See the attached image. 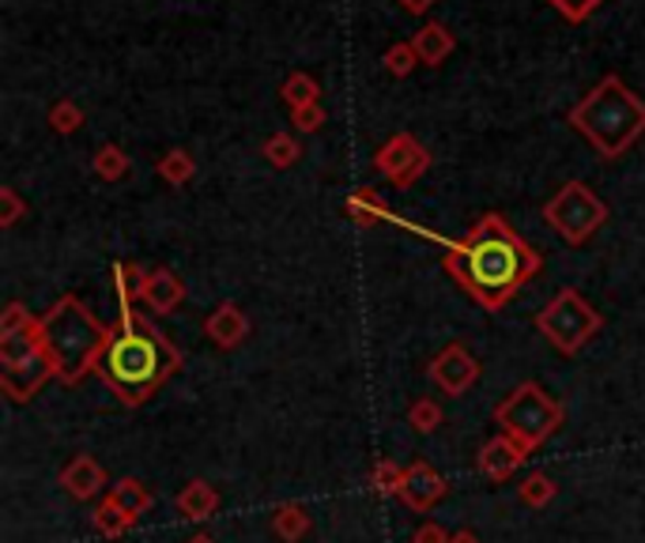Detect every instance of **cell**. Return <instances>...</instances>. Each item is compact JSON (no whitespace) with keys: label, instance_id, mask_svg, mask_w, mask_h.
<instances>
[{"label":"cell","instance_id":"6da1fadb","mask_svg":"<svg viewBox=\"0 0 645 543\" xmlns=\"http://www.w3.org/2000/svg\"><path fill=\"white\" fill-rule=\"evenodd\" d=\"M136 280L140 264H113V287H118V322H113V336L106 344L99 367L95 373L102 378V385L125 408L147 404L174 373L182 370V351L171 336L163 333L152 314L136 309Z\"/></svg>","mask_w":645,"mask_h":543},{"label":"cell","instance_id":"7a4b0ae2","mask_svg":"<svg viewBox=\"0 0 645 543\" xmlns=\"http://www.w3.org/2000/svg\"><path fill=\"white\" fill-rule=\"evenodd\" d=\"M446 272L488 314H502L525 283L544 269V257L499 211H483L464 238L446 242Z\"/></svg>","mask_w":645,"mask_h":543},{"label":"cell","instance_id":"3957f363","mask_svg":"<svg viewBox=\"0 0 645 543\" xmlns=\"http://www.w3.org/2000/svg\"><path fill=\"white\" fill-rule=\"evenodd\" d=\"M39 325L61 385H79L87 373H95L106 344L113 336V325L99 322L91 314V306L79 295H73V291L53 302L46 314L39 317Z\"/></svg>","mask_w":645,"mask_h":543},{"label":"cell","instance_id":"277c9868","mask_svg":"<svg viewBox=\"0 0 645 543\" xmlns=\"http://www.w3.org/2000/svg\"><path fill=\"white\" fill-rule=\"evenodd\" d=\"M567 121L589 140V148H593L600 159L612 163V159L626 155V151L645 137V102L623 84V76L608 73L593 91L567 113Z\"/></svg>","mask_w":645,"mask_h":543},{"label":"cell","instance_id":"5b68a950","mask_svg":"<svg viewBox=\"0 0 645 543\" xmlns=\"http://www.w3.org/2000/svg\"><path fill=\"white\" fill-rule=\"evenodd\" d=\"M567 420L562 404L555 400L540 381H521L494 404V423L502 434L517 438L528 453L544 449V442Z\"/></svg>","mask_w":645,"mask_h":543},{"label":"cell","instance_id":"8992f818","mask_svg":"<svg viewBox=\"0 0 645 543\" xmlns=\"http://www.w3.org/2000/svg\"><path fill=\"white\" fill-rule=\"evenodd\" d=\"M50 378H57V367L46 351L39 322L0 336V393L12 404H26L34 393H42Z\"/></svg>","mask_w":645,"mask_h":543},{"label":"cell","instance_id":"52a82bcc","mask_svg":"<svg viewBox=\"0 0 645 543\" xmlns=\"http://www.w3.org/2000/svg\"><path fill=\"white\" fill-rule=\"evenodd\" d=\"M536 328L559 355H578L593 336L604 328V314L581 291L562 287L547 306L536 314Z\"/></svg>","mask_w":645,"mask_h":543},{"label":"cell","instance_id":"ba28073f","mask_svg":"<svg viewBox=\"0 0 645 543\" xmlns=\"http://www.w3.org/2000/svg\"><path fill=\"white\" fill-rule=\"evenodd\" d=\"M544 219L567 246H586L608 222V204L586 182H562V189L544 204Z\"/></svg>","mask_w":645,"mask_h":543},{"label":"cell","instance_id":"9c48e42d","mask_svg":"<svg viewBox=\"0 0 645 543\" xmlns=\"http://www.w3.org/2000/svg\"><path fill=\"white\" fill-rule=\"evenodd\" d=\"M430 163H435V155H430L412 132H396V137L385 140L374 155V171L389 177L396 189H412V185L430 171Z\"/></svg>","mask_w":645,"mask_h":543},{"label":"cell","instance_id":"30bf717a","mask_svg":"<svg viewBox=\"0 0 645 543\" xmlns=\"http://www.w3.org/2000/svg\"><path fill=\"white\" fill-rule=\"evenodd\" d=\"M480 370H483L480 359H475L461 340L446 344L435 359L427 362V378L435 381L438 393H446V397H464L468 389L480 381Z\"/></svg>","mask_w":645,"mask_h":543},{"label":"cell","instance_id":"8fae6325","mask_svg":"<svg viewBox=\"0 0 645 543\" xmlns=\"http://www.w3.org/2000/svg\"><path fill=\"white\" fill-rule=\"evenodd\" d=\"M132 295H136V306L144 309V314L171 317L185 302V283H182V275H174L171 269L155 264V269H140V280H136V291H132Z\"/></svg>","mask_w":645,"mask_h":543},{"label":"cell","instance_id":"7c38bea8","mask_svg":"<svg viewBox=\"0 0 645 543\" xmlns=\"http://www.w3.org/2000/svg\"><path fill=\"white\" fill-rule=\"evenodd\" d=\"M449 495V484L441 479V471L430 465V460H412V465H404V479H401V498L404 506H408L412 513H430L441 498Z\"/></svg>","mask_w":645,"mask_h":543},{"label":"cell","instance_id":"4fadbf2b","mask_svg":"<svg viewBox=\"0 0 645 543\" xmlns=\"http://www.w3.org/2000/svg\"><path fill=\"white\" fill-rule=\"evenodd\" d=\"M528 457H533V453H528L525 445L499 431L494 438H488L480 445L475 468H480V476L488 479V484H506V479H514V471H521L528 465Z\"/></svg>","mask_w":645,"mask_h":543},{"label":"cell","instance_id":"5bb4252c","mask_svg":"<svg viewBox=\"0 0 645 543\" xmlns=\"http://www.w3.org/2000/svg\"><path fill=\"white\" fill-rule=\"evenodd\" d=\"M57 484L65 487L68 498H76V502H95V498H102L110 491V476H106V468L91 457V453H76V457L57 471Z\"/></svg>","mask_w":645,"mask_h":543},{"label":"cell","instance_id":"9a60e30c","mask_svg":"<svg viewBox=\"0 0 645 543\" xmlns=\"http://www.w3.org/2000/svg\"><path fill=\"white\" fill-rule=\"evenodd\" d=\"M205 336L219 347V351H234V347H242L245 336H250V317H245L234 302H219V306L205 317Z\"/></svg>","mask_w":645,"mask_h":543},{"label":"cell","instance_id":"2e32d148","mask_svg":"<svg viewBox=\"0 0 645 543\" xmlns=\"http://www.w3.org/2000/svg\"><path fill=\"white\" fill-rule=\"evenodd\" d=\"M408 42H412L415 57H419V65H427V68L446 65V61L453 57V50H457L453 31H449L446 23H438V20H427Z\"/></svg>","mask_w":645,"mask_h":543},{"label":"cell","instance_id":"e0dca14e","mask_svg":"<svg viewBox=\"0 0 645 543\" xmlns=\"http://www.w3.org/2000/svg\"><path fill=\"white\" fill-rule=\"evenodd\" d=\"M219 506H223V498H219V491L208 479H189V484L174 495V510H178L185 521H197V524L216 518Z\"/></svg>","mask_w":645,"mask_h":543},{"label":"cell","instance_id":"ac0fdd59","mask_svg":"<svg viewBox=\"0 0 645 543\" xmlns=\"http://www.w3.org/2000/svg\"><path fill=\"white\" fill-rule=\"evenodd\" d=\"M272 536H276L280 543H303L306 536H310L314 521H310V510H306L303 502H280L272 506Z\"/></svg>","mask_w":645,"mask_h":543},{"label":"cell","instance_id":"d6986e66","mask_svg":"<svg viewBox=\"0 0 645 543\" xmlns=\"http://www.w3.org/2000/svg\"><path fill=\"white\" fill-rule=\"evenodd\" d=\"M343 211H348L351 222H359V227H374V222H382V219H393V211H389V204L382 200V193L370 189V185L351 189L348 200H343Z\"/></svg>","mask_w":645,"mask_h":543},{"label":"cell","instance_id":"ffe728a7","mask_svg":"<svg viewBox=\"0 0 645 543\" xmlns=\"http://www.w3.org/2000/svg\"><path fill=\"white\" fill-rule=\"evenodd\" d=\"M106 495H110L121 510H129L136 521L144 518V513H152V506H155L152 487H147L144 479H136V476H125V479H118V484H110V491Z\"/></svg>","mask_w":645,"mask_h":543},{"label":"cell","instance_id":"44dd1931","mask_svg":"<svg viewBox=\"0 0 645 543\" xmlns=\"http://www.w3.org/2000/svg\"><path fill=\"white\" fill-rule=\"evenodd\" d=\"M91 524H95V532L106 540H121L125 532L136 524V518H132L129 510H121L118 502H113L110 495H102L99 502H95V510H91Z\"/></svg>","mask_w":645,"mask_h":543},{"label":"cell","instance_id":"7402d4cb","mask_svg":"<svg viewBox=\"0 0 645 543\" xmlns=\"http://www.w3.org/2000/svg\"><path fill=\"white\" fill-rule=\"evenodd\" d=\"M517 498H521V506H528V510H544V506H551L555 498H559V484H555L547 471H528V476L517 484Z\"/></svg>","mask_w":645,"mask_h":543},{"label":"cell","instance_id":"603a6c76","mask_svg":"<svg viewBox=\"0 0 645 543\" xmlns=\"http://www.w3.org/2000/svg\"><path fill=\"white\" fill-rule=\"evenodd\" d=\"M155 174L163 177L166 185H174V189H178V185H189L193 177H197V159H193L185 148H171L155 163Z\"/></svg>","mask_w":645,"mask_h":543},{"label":"cell","instance_id":"cb8c5ba5","mask_svg":"<svg viewBox=\"0 0 645 543\" xmlns=\"http://www.w3.org/2000/svg\"><path fill=\"white\" fill-rule=\"evenodd\" d=\"M91 171L99 174L102 182H125V177L132 174V155L129 151H121L118 144H102L91 155Z\"/></svg>","mask_w":645,"mask_h":543},{"label":"cell","instance_id":"d4e9b609","mask_svg":"<svg viewBox=\"0 0 645 543\" xmlns=\"http://www.w3.org/2000/svg\"><path fill=\"white\" fill-rule=\"evenodd\" d=\"M280 99H284L291 110L314 106V102H321V84H317L310 73H291L284 84H280Z\"/></svg>","mask_w":645,"mask_h":543},{"label":"cell","instance_id":"484cf974","mask_svg":"<svg viewBox=\"0 0 645 543\" xmlns=\"http://www.w3.org/2000/svg\"><path fill=\"white\" fill-rule=\"evenodd\" d=\"M264 159H269L276 171H291V166L303 159V144L295 140V132H272L269 140H264Z\"/></svg>","mask_w":645,"mask_h":543},{"label":"cell","instance_id":"4316f807","mask_svg":"<svg viewBox=\"0 0 645 543\" xmlns=\"http://www.w3.org/2000/svg\"><path fill=\"white\" fill-rule=\"evenodd\" d=\"M446 423V412H441V404L438 400H430V397H419V400H412V408H408V426L415 434H435L438 426Z\"/></svg>","mask_w":645,"mask_h":543},{"label":"cell","instance_id":"83f0119b","mask_svg":"<svg viewBox=\"0 0 645 543\" xmlns=\"http://www.w3.org/2000/svg\"><path fill=\"white\" fill-rule=\"evenodd\" d=\"M401 479H404V468L396 465L393 457H378L374 465H370V487H374V495L396 498V491H401Z\"/></svg>","mask_w":645,"mask_h":543},{"label":"cell","instance_id":"f1b7e54d","mask_svg":"<svg viewBox=\"0 0 645 543\" xmlns=\"http://www.w3.org/2000/svg\"><path fill=\"white\" fill-rule=\"evenodd\" d=\"M382 65H385V73L393 76V79H404V76H412V73H415V65H419V57H415L412 42H393V46L385 50Z\"/></svg>","mask_w":645,"mask_h":543},{"label":"cell","instance_id":"f546056e","mask_svg":"<svg viewBox=\"0 0 645 543\" xmlns=\"http://www.w3.org/2000/svg\"><path fill=\"white\" fill-rule=\"evenodd\" d=\"M84 110L73 102V99H61L57 106L50 110V129L53 132H61V137H73V132L84 129Z\"/></svg>","mask_w":645,"mask_h":543},{"label":"cell","instance_id":"4dcf8cb0","mask_svg":"<svg viewBox=\"0 0 645 543\" xmlns=\"http://www.w3.org/2000/svg\"><path fill=\"white\" fill-rule=\"evenodd\" d=\"M26 216V200L20 193L12 189V185H0V227H15Z\"/></svg>","mask_w":645,"mask_h":543},{"label":"cell","instance_id":"1f68e13d","mask_svg":"<svg viewBox=\"0 0 645 543\" xmlns=\"http://www.w3.org/2000/svg\"><path fill=\"white\" fill-rule=\"evenodd\" d=\"M547 4L555 8V12L562 15V20H570V23H586L589 15L597 12L604 0H547Z\"/></svg>","mask_w":645,"mask_h":543},{"label":"cell","instance_id":"d6a6232c","mask_svg":"<svg viewBox=\"0 0 645 543\" xmlns=\"http://www.w3.org/2000/svg\"><path fill=\"white\" fill-rule=\"evenodd\" d=\"M291 124H295V132H303V137H310L325 124V106L314 102V106H298V110H291Z\"/></svg>","mask_w":645,"mask_h":543},{"label":"cell","instance_id":"836d02e7","mask_svg":"<svg viewBox=\"0 0 645 543\" xmlns=\"http://www.w3.org/2000/svg\"><path fill=\"white\" fill-rule=\"evenodd\" d=\"M39 317L31 314V309L23 306V302H8L4 306V314H0V336H8V333H20V328L26 325H34Z\"/></svg>","mask_w":645,"mask_h":543},{"label":"cell","instance_id":"e575fe53","mask_svg":"<svg viewBox=\"0 0 645 543\" xmlns=\"http://www.w3.org/2000/svg\"><path fill=\"white\" fill-rule=\"evenodd\" d=\"M449 536H453V532H446L438 521H423L419 529L412 532V543H449Z\"/></svg>","mask_w":645,"mask_h":543},{"label":"cell","instance_id":"d590c367","mask_svg":"<svg viewBox=\"0 0 645 543\" xmlns=\"http://www.w3.org/2000/svg\"><path fill=\"white\" fill-rule=\"evenodd\" d=\"M438 0H401V8L404 12H412V15H423V12H430Z\"/></svg>","mask_w":645,"mask_h":543},{"label":"cell","instance_id":"8d00e7d4","mask_svg":"<svg viewBox=\"0 0 645 543\" xmlns=\"http://www.w3.org/2000/svg\"><path fill=\"white\" fill-rule=\"evenodd\" d=\"M449 543H483L480 536H475L472 529H457L453 536H449Z\"/></svg>","mask_w":645,"mask_h":543},{"label":"cell","instance_id":"74e56055","mask_svg":"<svg viewBox=\"0 0 645 543\" xmlns=\"http://www.w3.org/2000/svg\"><path fill=\"white\" fill-rule=\"evenodd\" d=\"M185 543H216V540H211V536H208V532H193V536H189V540H185Z\"/></svg>","mask_w":645,"mask_h":543}]
</instances>
